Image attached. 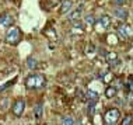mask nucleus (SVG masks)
<instances>
[{
    "instance_id": "20",
    "label": "nucleus",
    "mask_w": 133,
    "mask_h": 125,
    "mask_svg": "<svg viewBox=\"0 0 133 125\" xmlns=\"http://www.w3.org/2000/svg\"><path fill=\"white\" fill-rule=\"evenodd\" d=\"M14 83H16V79H13V80H10V82H7L6 84H3V86H0V93L2 91H4L7 87H10V86H13Z\"/></svg>"
},
{
    "instance_id": "9",
    "label": "nucleus",
    "mask_w": 133,
    "mask_h": 125,
    "mask_svg": "<svg viewBox=\"0 0 133 125\" xmlns=\"http://www.w3.org/2000/svg\"><path fill=\"white\" fill-rule=\"evenodd\" d=\"M13 16H10V14H3L2 17H0V27H10L13 24Z\"/></svg>"
},
{
    "instance_id": "12",
    "label": "nucleus",
    "mask_w": 133,
    "mask_h": 125,
    "mask_svg": "<svg viewBox=\"0 0 133 125\" xmlns=\"http://www.w3.org/2000/svg\"><path fill=\"white\" fill-rule=\"evenodd\" d=\"M81 11H83V6H80V7H77L74 11H71L70 13V16H69V18H70V21H74V20H78L81 17Z\"/></svg>"
},
{
    "instance_id": "11",
    "label": "nucleus",
    "mask_w": 133,
    "mask_h": 125,
    "mask_svg": "<svg viewBox=\"0 0 133 125\" xmlns=\"http://www.w3.org/2000/svg\"><path fill=\"white\" fill-rule=\"evenodd\" d=\"M71 6H73V2L71 0H63L62 2V6H60V13L62 14H66L70 11Z\"/></svg>"
},
{
    "instance_id": "16",
    "label": "nucleus",
    "mask_w": 133,
    "mask_h": 125,
    "mask_svg": "<svg viewBox=\"0 0 133 125\" xmlns=\"http://www.w3.org/2000/svg\"><path fill=\"white\" fill-rule=\"evenodd\" d=\"M60 124H62V125H73V124H76V122H74L73 117L67 115V117H63V118L60 120Z\"/></svg>"
},
{
    "instance_id": "21",
    "label": "nucleus",
    "mask_w": 133,
    "mask_h": 125,
    "mask_svg": "<svg viewBox=\"0 0 133 125\" xmlns=\"http://www.w3.org/2000/svg\"><path fill=\"white\" fill-rule=\"evenodd\" d=\"M59 3H60V0H49V3H48V10L55 9L56 6H59Z\"/></svg>"
},
{
    "instance_id": "5",
    "label": "nucleus",
    "mask_w": 133,
    "mask_h": 125,
    "mask_svg": "<svg viewBox=\"0 0 133 125\" xmlns=\"http://www.w3.org/2000/svg\"><path fill=\"white\" fill-rule=\"evenodd\" d=\"M118 34L122 40H126V38H130L132 35V27L126 23H122L118 26Z\"/></svg>"
},
{
    "instance_id": "24",
    "label": "nucleus",
    "mask_w": 133,
    "mask_h": 125,
    "mask_svg": "<svg viewBox=\"0 0 133 125\" xmlns=\"http://www.w3.org/2000/svg\"><path fill=\"white\" fill-rule=\"evenodd\" d=\"M132 121H133L132 115H128V117H125V118H123L122 124H123V125H132Z\"/></svg>"
},
{
    "instance_id": "23",
    "label": "nucleus",
    "mask_w": 133,
    "mask_h": 125,
    "mask_svg": "<svg viewBox=\"0 0 133 125\" xmlns=\"http://www.w3.org/2000/svg\"><path fill=\"white\" fill-rule=\"evenodd\" d=\"M114 79V76H112V73H105L104 74V77H102V80L105 82V83H111Z\"/></svg>"
},
{
    "instance_id": "17",
    "label": "nucleus",
    "mask_w": 133,
    "mask_h": 125,
    "mask_svg": "<svg viewBox=\"0 0 133 125\" xmlns=\"http://www.w3.org/2000/svg\"><path fill=\"white\" fill-rule=\"evenodd\" d=\"M95 113V100H90L88 103V115L92 117Z\"/></svg>"
},
{
    "instance_id": "1",
    "label": "nucleus",
    "mask_w": 133,
    "mask_h": 125,
    "mask_svg": "<svg viewBox=\"0 0 133 125\" xmlns=\"http://www.w3.org/2000/svg\"><path fill=\"white\" fill-rule=\"evenodd\" d=\"M46 84V79L41 73H31L25 79V87L32 89V90H41Z\"/></svg>"
},
{
    "instance_id": "26",
    "label": "nucleus",
    "mask_w": 133,
    "mask_h": 125,
    "mask_svg": "<svg viewBox=\"0 0 133 125\" xmlns=\"http://www.w3.org/2000/svg\"><path fill=\"white\" fill-rule=\"evenodd\" d=\"M94 51H95V48H94V45H92V46H91V45H90V48H88V51H87V52H85V53H87V55H90V53H91V52H94Z\"/></svg>"
},
{
    "instance_id": "18",
    "label": "nucleus",
    "mask_w": 133,
    "mask_h": 125,
    "mask_svg": "<svg viewBox=\"0 0 133 125\" xmlns=\"http://www.w3.org/2000/svg\"><path fill=\"white\" fill-rule=\"evenodd\" d=\"M84 21H85V24H87V26H90V27H92V26L95 24V18H94V16H91V14L85 16Z\"/></svg>"
},
{
    "instance_id": "2",
    "label": "nucleus",
    "mask_w": 133,
    "mask_h": 125,
    "mask_svg": "<svg viewBox=\"0 0 133 125\" xmlns=\"http://www.w3.org/2000/svg\"><path fill=\"white\" fill-rule=\"evenodd\" d=\"M21 41V31L17 27H11L6 34V42L10 45H17Z\"/></svg>"
},
{
    "instance_id": "19",
    "label": "nucleus",
    "mask_w": 133,
    "mask_h": 125,
    "mask_svg": "<svg viewBox=\"0 0 133 125\" xmlns=\"http://www.w3.org/2000/svg\"><path fill=\"white\" fill-rule=\"evenodd\" d=\"M97 98H98V93L97 91H92V90L87 91V100H97Z\"/></svg>"
},
{
    "instance_id": "22",
    "label": "nucleus",
    "mask_w": 133,
    "mask_h": 125,
    "mask_svg": "<svg viewBox=\"0 0 133 125\" xmlns=\"http://www.w3.org/2000/svg\"><path fill=\"white\" fill-rule=\"evenodd\" d=\"M45 34L49 35V37L53 38V40L56 38V34H55V30H53V28H46V30H45Z\"/></svg>"
},
{
    "instance_id": "13",
    "label": "nucleus",
    "mask_w": 133,
    "mask_h": 125,
    "mask_svg": "<svg viewBox=\"0 0 133 125\" xmlns=\"http://www.w3.org/2000/svg\"><path fill=\"white\" fill-rule=\"evenodd\" d=\"M27 66H28V69H35V67L38 66V60L34 58V56H28L27 58Z\"/></svg>"
},
{
    "instance_id": "25",
    "label": "nucleus",
    "mask_w": 133,
    "mask_h": 125,
    "mask_svg": "<svg viewBox=\"0 0 133 125\" xmlns=\"http://www.w3.org/2000/svg\"><path fill=\"white\" fill-rule=\"evenodd\" d=\"M112 3L115 6H123L126 3V0H112Z\"/></svg>"
},
{
    "instance_id": "7",
    "label": "nucleus",
    "mask_w": 133,
    "mask_h": 125,
    "mask_svg": "<svg viewBox=\"0 0 133 125\" xmlns=\"http://www.w3.org/2000/svg\"><path fill=\"white\" fill-rule=\"evenodd\" d=\"M105 60L111 65V67H116L121 63L119 62V58H118V55L115 52H109L108 55H105Z\"/></svg>"
},
{
    "instance_id": "8",
    "label": "nucleus",
    "mask_w": 133,
    "mask_h": 125,
    "mask_svg": "<svg viewBox=\"0 0 133 125\" xmlns=\"http://www.w3.org/2000/svg\"><path fill=\"white\" fill-rule=\"evenodd\" d=\"M94 26H98L101 30H107V28H109V26H111V18L108 16H102L98 21H95Z\"/></svg>"
},
{
    "instance_id": "6",
    "label": "nucleus",
    "mask_w": 133,
    "mask_h": 125,
    "mask_svg": "<svg viewBox=\"0 0 133 125\" xmlns=\"http://www.w3.org/2000/svg\"><path fill=\"white\" fill-rule=\"evenodd\" d=\"M71 34H76V35H80L84 33V27H83L81 21L80 20H74L71 21V28H70Z\"/></svg>"
},
{
    "instance_id": "3",
    "label": "nucleus",
    "mask_w": 133,
    "mask_h": 125,
    "mask_svg": "<svg viewBox=\"0 0 133 125\" xmlns=\"http://www.w3.org/2000/svg\"><path fill=\"white\" fill-rule=\"evenodd\" d=\"M119 117H121V113L118 108H111L108 110L105 113V115H104V124L107 125H114L116 124L118 121H119Z\"/></svg>"
},
{
    "instance_id": "4",
    "label": "nucleus",
    "mask_w": 133,
    "mask_h": 125,
    "mask_svg": "<svg viewBox=\"0 0 133 125\" xmlns=\"http://www.w3.org/2000/svg\"><path fill=\"white\" fill-rule=\"evenodd\" d=\"M24 110H25V101H24L23 98L14 101V104L11 105V113H13L14 117H21L24 113Z\"/></svg>"
},
{
    "instance_id": "10",
    "label": "nucleus",
    "mask_w": 133,
    "mask_h": 125,
    "mask_svg": "<svg viewBox=\"0 0 133 125\" xmlns=\"http://www.w3.org/2000/svg\"><path fill=\"white\" fill-rule=\"evenodd\" d=\"M114 14H115V17H118V18H121V20H126L129 13H128L126 9L119 7V9H115V10H114Z\"/></svg>"
},
{
    "instance_id": "14",
    "label": "nucleus",
    "mask_w": 133,
    "mask_h": 125,
    "mask_svg": "<svg viewBox=\"0 0 133 125\" xmlns=\"http://www.w3.org/2000/svg\"><path fill=\"white\" fill-rule=\"evenodd\" d=\"M116 93H118L116 87L109 86V87H107V90H105V96H107L108 98H112V97H115V96H116Z\"/></svg>"
},
{
    "instance_id": "15",
    "label": "nucleus",
    "mask_w": 133,
    "mask_h": 125,
    "mask_svg": "<svg viewBox=\"0 0 133 125\" xmlns=\"http://www.w3.org/2000/svg\"><path fill=\"white\" fill-rule=\"evenodd\" d=\"M42 111H44V105H42V103H38V104L35 105V108H34L35 117H37V118H41V117H42Z\"/></svg>"
}]
</instances>
